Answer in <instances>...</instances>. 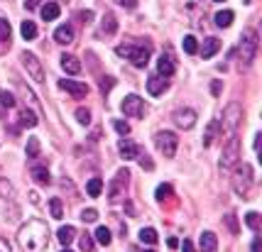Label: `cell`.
<instances>
[{
    "instance_id": "1",
    "label": "cell",
    "mask_w": 262,
    "mask_h": 252,
    "mask_svg": "<svg viewBox=\"0 0 262 252\" xmlns=\"http://www.w3.org/2000/svg\"><path fill=\"white\" fill-rule=\"evenodd\" d=\"M17 245L22 252H44L49 245V228L39 218H29L27 223L20 225L17 230Z\"/></svg>"
},
{
    "instance_id": "2",
    "label": "cell",
    "mask_w": 262,
    "mask_h": 252,
    "mask_svg": "<svg viewBox=\"0 0 262 252\" xmlns=\"http://www.w3.org/2000/svg\"><path fill=\"white\" fill-rule=\"evenodd\" d=\"M258 47H260V37H258V29L248 27L243 32V37H240V47H238V52H240V66H250L253 61H255V56H258Z\"/></svg>"
},
{
    "instance_id": "3",
    "label": "cell",
    "mask_w": 262,
    "mask_h": 252,
    "mask_svg": "<svg viewBox=\"0 0 262 252\" xmlns=\"http://www.w3.org/2000/svg\"><path fill=\"white\" fill-rule=\"evenodd\" d=\"M233 191L240 198H248L250 196V189H253V167L250 164H235L233 167Z\"/></svg>"
},
{
    "instance_id": "4",
    "label": "cell",
    "mask_w": 262,
    "mask_h": 252,
    "mask_svg": "<svg viewBox=\"0 0 262 252\" xmlns=\"http://www.w3.org/2000/svg\"><path fill=\"white\" fill-rule=\"evenodd\" d=\"M118 54L125 56L132 66L137 69H145L147 61H149V44H120L118 47Z\"/></svg>"
},
{
    "instance_id": "5",
    "label": "cell",
    "mask_w": 262,
    "mask_h": 252,
    "mask_svg": "<svg viewBox=\"0 0 262 252\" xmlns=\"http://www.w3.org/2000/svg\"><path fill=\"white\" fill-rule=\"evenodd\" d=\"M240 123H243V106L240 103H228L226 106V111L221 115V127H223V132L231 137L238 132V127H240Z\"/></svg>"
},
{
    "instance_id": "6",
    "label": "cell",
    "mask_w": 262,
    "mask_h": 252,
    "mask_svg": "<svg viewBox=\"0 0 262 252\" xmlns=\"http://www.w3.org/2000/svg\"><path fill=\"white\" fill-rule=\"evenodd\" d=\"M154 144L167 159H172L176 154V147H179V135H174L172 130H159L154 135Z\"/></svg>"
},
{
    "instance_id": "7",
    "label": "cell",
    "mask_w": 262,
    "mask_h": 252,
    "mask_svg": "<svg viewBox=\"0 0 262 252\" xmlns=\"http://www.w3.org/2000/svg\"><path fill=\"white\" fill-rule=\"evenodd\" d=\"M235 164H240V140L238 135H231L221 154V169H233Z\"/></svg>"
},
{
    "instance_id": "8",
    "label": "cell",
    "mask_w": 262,
    "mask_h": 252,
    "mask_svg": "<svg viewBox=\"0 0 262 252\" xmlns=\"http://www.w3.org/2000/svg\"><path fill=\"white\" fill-rule=\"evenodd\" d=\"M120 111H123V115H130V118H145L147 108H145V101H142L140 96L130 93V96H125V98H123Z\"/></svg>"
},
{
    "instance_id": "9",
    "label": "cell",
    "mask_w": 262,
    "mask_h": 252,
    "mask_svg": "<svg viewBox=\"0 0 262 252\" xmlns=\"http://www.w3.org/2000/svg\"><path fill=\"white\" fill-rule=\"evenodd\" d=\"M128 181H130V171H128V169H118L113 181L108 184V198H111V201H118V198L125 194Z\"/></svg>"
},
{
    "instance_id": "10",
    "label": "cell",
    "mask_w": 262,
    "mask_h": 252,
    "mask_svg": "<svg viewBox=\"0 0 262 252\" xmlns=\"http://www.w3.org/2000/svg\"><path fill=\"white\" fill-rule=\"evenodd\" d=\"M20 61H22V66L27 69V74L32 76V81H37V84L44 81V69H42L39 59L32 54V52H22V54H20Z\"/></svg>"
},
{
    "instance_id": "11",
    "label": "cell",
    "mask_w": 262,
    "mask_h": 252,
    "mask_svg": "<svg viewBox=\"0 0 262 252\" xmlns=\"http://www.w3.org/2000/svg\"><path fill=\"white\" fill-rule=\"evenodd\" d=\"M172 120H174L176 127H181V130H191L194 125H196V120H199V115L194 108H176L172 113Z\"/></svg>"
},
{
    "instance_id": "12",
    "label": "cell",
    "mask_w": 262,
    "mask_h": 252,
    "mask_svg": "<svg viewBox=\"0 0 262 252\" xmlns=\"http://www.w3.org/2000/svg\"><path fill=\"white\" fill-rule=\"evenodd\" d=\"M59 88L66 91L71 98H84V96H88V86L79 84V81H71V79H61V81H59Z\"/></svg>"
},
{
    "instance_id": "13",
    "label": "cell",
    "mask_w": 262,
    "mask_h": 252,
    "mask_svg": "<svg viewBox=\"0 0 262 252\" xmlns=\"http://www.w3.org/2000/svg\"><path fill=\"white\" fill-rule=\"evenodd\" d=\"M118 32V20L113 12H106L103 15V20H101V27H98V37L101 39H108V37H113Z\"/></svg>"
},
{
    "instance_id": "14",
    "label": "cell",
    "mask_w": 262,
    "mask_h": 252,
    "mask_svg": "<svg viewBox=\"0 0 262 252\" xmlns=\"http://www.w3.org/2000/svg\"><path fill=\"white\" fill-rule=\"evenodd\" d=\"M174 71H176V61H174V56L169 54V52L159 56V61H157V74L167 79V76H174Z\"/></svg>"
},
{
    "instance_id": "15",
    "label": "cell",
    "mask_w": 262,
    "mask_h": 252,
    "mask_svg": "<svg viewBox=\"0 0 262 252\" xmlns=\"http://www.w3.org/2000/svg\"><path fill=\"white\" fill-rule=\"evenodd\" d=\"M118 152H120V157L128 162V159H137V154H140V147H137V144H135L132 140L123 137V140L118 142Z\"/></svg>"
},
{
    "instance_id": "16",
    "label": "cell",
    "mask_w": 262,
    "mask_h": 252,
    "mask_svg": "<svg viewBox=\"0 0 262 252\" xmlns=\"http://www.w3.org/2000/svg\"><path fill=\"white\" fill-rule=\"evenodd\" d=\"M167 88H169V81H167L164 76H159V74H154V76L147 79V91H149V96H162Z\"/></svg>"
},
{
    "instance_id": "17",
    "label": "cell",
    "mask_w": 262,
    "mask_h": 252,
    "mask_svg": "<svg viewBox=\"0 0 262 252\" xmlns=\"http://www.w3.org/2000/svg\"><path fill=\"white\" fill-rule=\"evenodd\" d=\"M199 250L201 252H218V238L211 233V230H204L201 238H199Z\"/></svg>"
},
{
    "instance_id": "18",
    "label": "cell",
    "mask_w": 262,
    "mask_h": 252,
    "mask_svg": "<svg viewBox=\"0 0 262 252\" xmlns=\"http://www.w3.org/2000/svg\"><path fill=\"white\" fill-rule=\"evenodd\" d=\"M61 69H64L66 74H71V76H76V74H81V61H79L76 56H71V54H64V56H61Z\"/></svg>"
},
{
    "instance_id": "19",
    "label": "cell",
    "mask_w": 262,
    "mask_h": 252,
    "mask_svg": "<svg viewBox=\"0 0 262 252\" xmlns=\"http://www.w3.org/2000/svg\"><path fill=\"white\" fill-rule=\"evenodd\" d=\"M54 42L57 44H71L74 42V27L71 25H61L54 29Z\"/></svg>"
},
{
    "instance_id": "20",
    "label": "cell",
    "mask_w": 262,
    "mask_h": 252,
    "mask_svg": "<svg viewBox=\"0 0 262 252\" xmlns=\"http://www.w3.org/2000/svg\"><path fill=\"white\" fill-rule=\"evenodd\" d=\"M93 243H98V245L108 248V245L113 243V235H111V228H106V225L96 228V230H93Z\"/></svg>"
},
{
    "instance_id": "21",
    "label": "cell",
    "mask_w": 262,
    "mask_h": 252,
    "mask_svg": "<svg viewBox=\"0 0 262 252\" xmlns=\"http://www.w3.org/2000/svg\"><path fill=\"white\" fill-rule=\"evenodd\" d=\"M218 49H221V39H218V37H206L204 47H201V56H204V59H211Z\"/></svg>"
},
{
    "instance_id": "22",
    "label": "cell",
    "mask_w": 262,
    "mask_h": 252,
    "mask_svg": "<svg viewBox=\"0 0 262 252\" xmlns=\"http://www.w3.org/2000/svg\"><path fill=\"white\" fill-rule=\"evenodd\" d=\"M32 179L37 181V184H49L52 181V176H49V169L44 167V164H32Z\"/></svg>"
},
{
    "instance_id": "23",
    "label": "cell",
    "mask_w": 262,
    "mask_h": 252,
    "mask_svg": "<svg viewBox=\"0 0 262 252\" xmlns=\"http://www.w3.org/2000/svg\"><path fill=\"white\" fill-rule=\"evenodd\" d=\"M233 20H235V12L233 10H221V12H216V15H213V22H216V25H218V27H231V25H233Z\"/></svg>"
},
{
    "instance_id": "24",
    "label": "cell",
    "mask_w": 262,
    "mask_h": 252,
    "mask_svg": "<svg viewBox=\"0 0 262 252\" xmlns=\"http://www.w3.org/2000/svg\"><path fill=\"white\" fill-rule=\"evenodd\" d=\"M10 49V22L0 17V54Z\"/></svg>"
},
{
    "instance_id": "25",
    "label": "cell",
    "mask_w": 262,
    "mask_h": 252,
    "mask_svg": "<svg viewBox=\"0 0 262 252\" xmlns=\"http://www.w3.org/2000/svg\"><path fill=\"white\" fill-rule=\"evenodd\" d=\"M59 17V5L54 0H49V2H44L42 5V20L44 22H52V20H57Z\"/></svg>"
},
{
    "instance_id": "26",
    "label": "cell",
    "mask_w": 262,
    "mask_h": 252,
    "mask_svg": "<svg viewBox=\"0 0 262 252\" xmlns=\"http://www.w3.org/2000/svg\"><path fill=\"white\" fill-rule=\"evenodd\" d=\"M57 238H59V243H61L64 248H69V243L76 238V230H74L71 225H61V228L57 230Z\"/></svg>"
},
{
    "instance_id": "27",
    "label": "cell",
    "mask_w": 262,
    "mask_h": 252,
    "mask_svg": "<svg viewBox=\"0 0 262 252\" xmlns=\"http://www.w3.org/2000/svg\"><path fill=\"white\" fill-rule=\"evenodd\" d=\"M20 32H22V39H25V42L37 39V25H34L32 20H25V22L20 25Z\"/></svg>"
},
{
    "instance_id": "28",
    "label": "cell",
    "mask_w": 262,
    "mask_h": 252,
    "mask_svg": "<svg viewBox=\"0 0 262 252\" xmlns=\"http://www.w3.org/2000/svg\"><path fill=\"white\" fill-rule=\"evenodd\" d=\"M0 198H5V201H15V186H12L5 176H0Z\"/></svg>"
},
{
    "instance_id": "29",
    "label": "cell",
    "mask_w": 262,
    "mask_h": 252,
    "mask_svg": "<svg viewBox=\"0 0 262 252\" xmlns=\"http://www.w3.org/2000/svg\"><path fill=\"white\" fill-rule=\"evenodd\" d=\"M157 240H159V235H157L154 228H142L140 230V243L142 245H157Z\"/></svg>"
},
{
    "instance_id": "30",
    "label": "cell",
    "mask_w": 262,
    "mask_h": 252,
    "mask_svg": "<svg viewBox=\"0 0 262 252\" xmlns=\"http://www.w3.org/2000/svg\"><path fill=\"white\" fill-rule=\"evenodd\" d=\"M223 223L228 228L231 235H240V223H238V213H226L223 216Z\"/></svg>"
},
{
    "instance_id": "31",
    "label": "cell",
    "mask_w": 262,
    "mask_h": 252,
    "mask_svg": "<svg viewBox=\"0 0 262 252\" xmlns=\"http://www.w3.org/2000/svg\"><path fill=\"white\" fill-rule=\"evenodd\" d=\"M101 191H103V181H101L98 176H96V179H91V181L86 184V194L91 198H98V196H101Z\"/></svg>"
},
{
    "instance_id": "32",
    "label": "cell",
    "mask_w": 262,
    "mask_h": 252,
    "mask_svg": "<svg viewBox=\"0 0 262 252\" xmlns=\"http://www.w3.org/2000/svg\"><path fill=\"white\" fill-rule=\"evenodd\" d=\"M245 223H248V228L250 230H260V213L258 211H250V213H245Z\"/></svg>"
},
{
    "instance_id": "33",
    "label": "cell",
    "mask_w": 262,
    "mask_h": 252,
    "mask_svg": "<svg viewBox=\"0 0 262 252\" xmlns=\"http://www.w3.org/2000/svg\"><path fill=\"white\" fill-rule=\"evenodd\" d=\"M169 196H172V186H169V184H159L157 191H154V198H157L159 203H164Z\"/></svg>"
},
{
    "instance_id": "34",
    "label": "cell",
    "mask_w": 262,
    "mask_h": 252,
    "mask_svg": "<svg viewBox=\"0 0 262 252\" xmlns=\"http://www.w3.org/2000/svg\"><path fill=\"white\" fill-rule=\"evenodd\" d=\"M20 125H22V127H34V125H37V115L29 111H22L20 113Z\"/></svg>"
},
{
    "instance_id": "35",
    "label": "cell",
    "mask_w": 262,
    "mask_h": 252,
    "mask_svg": "<svg viewBox=\"0 0 262 252\" xmlns=\"http://www.w3.org/2000/svg\"><path fill=\"white\" fill-rule=\"evenodd\" d=\"M49 211H52V218H64V206H61V201L59 198H52L49 201Z\"/></svg>"
},
{
    "instance_id": "36",
    "label": "cell",
    "mask_w": 262,
    "mask_h": 252,
    "mask_svg": "<svg viewBox=\"0 0 262 252\" xmlns=\"http://www.w3.org/2000/svg\"><path fill=\"white\" fill-rule=\"evenodd\" d=\"M184 52L186 54H196L199 52V42H196V37H184Z\"/></svg>"
},
{
    "instance_id": "37",
    "label": "cell",
    "mask_w": 262,
    "mask_h": 252,
    "mask_svg": "<svg viewBox=\"0 0 262 252\" xmlns=\"http://www.w3.org/2000/svg\"><path fill=\"white\" fill-rule=\"evenodd\" d=\"M27 157L29 159H37L39 157V140L37 137H29L27 140Z\"/></svg>"
},
{
    "instance_id": "38",
    "label": "cell",
    "mask_w": 262,
    "mask_h": 252,
    "mask_svg": "<svg viewBox=\"0 0 262 252\" xmlns=\"http://www.w3.org/2000/svg\"><path fill=\"white\" fill-rule=\"evenodd\" d=\"M216 132H218V120H213V123L208 125V130H206V137H204V147H208V144L213 142Z\"/></svg>"
},
{
    "instance_id": "39",
    "label": "cell",
    "mask_w": 262,
    "mask_h": 252,
    "mask_svg": "<svg viewBox=\"0 0 262 252\" xmlns=\"http://www.w3.org/2000/svg\"><path fill=\"white\" fill-rule=\"evenodd\" d=\"M81 221H84V223H96V221H98V211H96V208H84V211H81Z\"/></svg>"
},
{
    "instance_id": "40",
    "label": "cell",
    "mask_w": 262,
    "mask_h": 252,
    "mask_svg": "<svg viewBox=\"0 0 262 252\" xmlns=\"http://www.w3.org/2000/svg\"><path fill=\"white\" fill-rule=\"evenodd\" d=\"M79 245H81V252H91V250H93V245H96V243H93V235L84 233V235H81V240H79Z\"/></svg>"
},
{
    "instance_id": "41",
    "label": "cell",
    "mask_w": 262,
    "mask_h": 252,
    "mask_svg": "<svg viewBox=\"0 0 262 252\" xmlns=\"http://www.w3.org/2000/svg\"><path fill=\"white\" fill-rule=\"evenodd\" d=\"M113 127H116L123 137H128V135H130V125H128L125 120H113Z\"/></svg>"
},
{
    "instance_id": "42",
    "label": "cell",
    "mask_w": 262,
    "mask_h": 252,
    "mask_svg": "<svg viewBox=\"0 0 262 252\" xmlns=\"http://www.w3.org/2000/svg\"><path fill=\"white\" fill-rule=\"evenodd\" d=\"M0 103H2L5 108H15V96L7 93V91H2V93H0Z\"/></svg>"
},
{
    "instance_id": "43",
    "label": "cell",
    "mask_w": 262,
    "mask_h": 252,
    "mask_svg": "<svg viewBox=\"0 0 262 252\" xmlns=\"http://www.w3.org/2000/svg\"><path fill=\"white\" fill-rule=\"evenodd\" d=\"M76 120H79L81 125H88V123H91V111H88V108H79V111H76Z\"/></svg>"
},
{
    "instance_id": "44",
    "label": "cell",
    "mask_w": 262,
    "mask_h": 252,
    "mask_svg": "<svg viewBox=\"0 0 262 252\" xmlns=\"http://www.w3.org/2000/svg\"><path fill=\"white\" fill-rule=\"evenodd\" d=\"M137 162H140V167H142V169H154V162L147 157L142 149H140V154H137Z\"/></svg>"
},
{
    "instance_id": "45",
    "label": "cell",
    "mask_w": 262,
    "mask_h": 252,
    "mask_svg": "<svg viewBox=\"0 0 262 252\" xmlns=\"http://www.w3.org/2000/svg\"><path fill=\"white\" fill-rule=\"evenodd\" d=\"M79 20H81L84 25L93 22V10H81V12H79Z\"/></svg>"
},
{
    "instance_id": "46",
    "label": "cell",
    "mask_w": 262,
    "mask_h": 252,
    "mask_svg": "<svg viewBox=\"0 0 262 252\" xmlns=\"http://www.w3.org/2000/svg\"><path fill=\"white\" fill-rule=\"evenodd\" d=\"M116 86V79H111V76H106V79H101V91L106 93V91H111Z\"/></svg>"
},
{
    "instance_id": "47",
    "label": "cell",
    "mask_w": 262,
    "mask_h": 252,
    "mask_svg": "<svg viewBox=\"0 0 262 252\" xmlns=\"http://www.w3.org/2000/svg\"><path fill=\"white\" fill-rule=\"evenodd\" d=\"M118 5H123V7H128V10H135L137 7V0H116Z\"/></svg>"
},
{
    "instance_id": "48",
    "label": "cell",
    "mask_w": 262,
    "mask_h": 252,
    "mask_svg": "<svg viewBox=\"0 0 262 252\" xmlns=\"http://www.w3.org/2000/svg\"><path fill=\"white\" fill-rule=\"evenodd\" d=\"M181 252H196L194 243H191V240H184V243H181Z\"/></svg>"
},
{
    "instance_id": "49",
    "label": "cell",
    "mask_w": 262,
    "mask_h": 252,
    "mask_svg": "<svg viewBox=\"0 0 262 252\" xmlns=\"http://www.w3.org/2000/svg\"><path fill=\"white\" fill-rule=\"evenodd\" d=\"M253 252H262V238L260 235H255V240H253Z\"/></svg>"
},
{
    "instance_id": "50",
    "label": "cell",
    "mask_w": 262,
    "mask_h": 252,
    "mask_svg": "<svg viewBox=\"0 0 262 252\" xmlns=\"http://www.w3.org/2000/svg\"><path fill=\"white\" fill-rule=\"evenodd\" d=\"M0 252H12V248H10V243H7L5 238H0Z\"/></svg>"
},
{
    "instance_id": "51",
    "label": "cell",
    "mask_w": 262,
    "mask_h": 252,
    "mask_svg": "<svg viewBox=\"0 0 262 252\" xmlns=\"http://www.w3.org/2000/svg\"><path fill=\"white\" fill-rule=\"evenodd\" d=\"M39 2H42V0H25V7H27V10H34V7H39Z\"/></svg>"
},
{
    "instance_id": "52",
    "label": "cell",
    "mask_w": 262,
    "mask_h": 252,
    "mask_svg": "<svg viewBox=\"0 0 262 252\" xmlns=\"http://www.w3.org/2000/svg\"><path fill=\"white\" fill-rule=\"evenodd\" d=\"M125 211H128V216H137V213H135V206H132V201H125Z\"/></svg>"
},
{
    "instance_id": "53",
    "label": "cell",
    "mask_w": 262,
    "mask_h": 252,
    "mask_svg": "<svg viewBox=\"0 0 262 252\" xmlns=\"http://www.w3.org/2000/svg\"><path fill=\"white\" fill-rule=\"evenodd\" d=\"M211 91H213V96H218V93H221V84H218V81H213Z\"/></svg>"
},
{
    "instance_id": "54",
    "label": "cell",
    "mask_w": 262,
    "mask_h": 252,
    "mask_svg": "<svg viewBox=\"0 0 262 252\" xmlns=\"http://www.w3.org/2000/svg\"><path fill=\"white\" fill-rule=\"evenodd\" d=\"M167 245H169V248H179V240H176V238H169Z\"/></svg>"
},
{
    "instance_id": "55",
    "label": "cell",
    "mask_w": 262,
    "mask_h": 252,
    "mask_svg": "<svg viewBox=\"0 0 262 252\" xmlns=\"http://www.w3.org/2000/svg\"><path fill=\"white\" fill-rule=\"evenodd\" d=\"M61 252H74V250H69V248H64V250H61Z\"/></svg>"
},
{
    "instance_id": "56",
    "label": "cell",
    "mask_w": 262,
    "mask_h": 252,
    "mask_svg": "<svg viewBox=\"0 0 262 252\" xmlns=\"http://www.w3.org/2000/svg\"><path fill=\"white\" fill-rule=\"evenodd\" d=\"M54 2H57V5H59V2H66V0H54Z\"/></svg>"
},
{
    "instance_id": "57",
    "label": "cell",
    "mask_w": 262,
    "mask_h": 252,
    "mask_svg": "<svg viewBox=\"0 0 262 252\" xmlns=\"http://www.w3.org/2000/svg\"><path fill=\"white\" fill-rule=\"evenodd\" d=\"M142 252H154V250H152V248H149V250H142Z\"/></svg>"
},
{
    "instance_id": "58",
    "label": "cell",
    "mask_w": 262,
    "mask_h": 252,
    "mask_svg": "<svg viewBox=\"0 0 262 252\" xmlns=\"http://www.w3.org/2000/svg\"><path fill=\"white\" fill-rule=\"evenodd\" d=\"M216 2H223V0H216Z\"/></svg>"
}]
</instances>
